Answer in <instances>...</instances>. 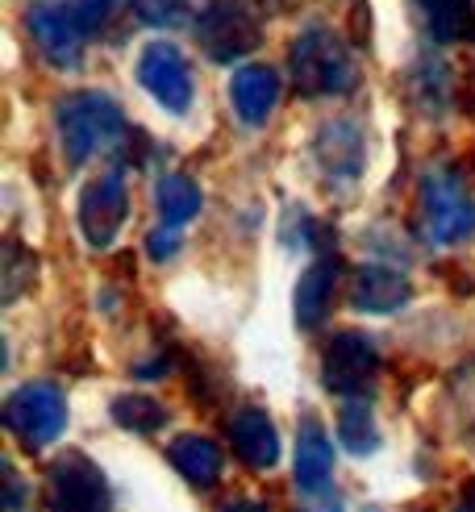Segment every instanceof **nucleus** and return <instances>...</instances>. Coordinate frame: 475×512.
<instances>
[{
	"mask_svg": "<svg viewBox=\"0 0 475 512\" xmlns=\"http://www.w3.org/2000/svg\"><path fill=\"white\" fill-rule=\"evenodd\" d=\"M121 0H38L30 9V34L55 67H80L84 46L105 30Z\"/></svg>",
	"mask_w": 475,
	"mask_h": 512,
	"instance_id": "1",
	"label": "nucleus"
},
{
	"mask_svg": "<svg viewBox=\"0 0 475 512\" xmlns=\"http://www.w3.org/2000/svg\"><path fill=\"white\" fill-rule=\"evenodd\" d=\"M288 67H292V84L305 96H346L359 84V67L330 25H309L288 46Z\"/></svg>",
	"mask_w": 475,
	"mask_h": 512,
	"instance_id": "2",
	"label": "nucleus"
},
{
	"mask_svg": "<svg viewBox=\"0 0 475 512\" xmlns=\"http://www.w3.org/2000/svg\"><path fill=\"white\" fill-rule=\"evenodd\" d=\"M59 125V142L67 163H88L96 150H109L125 138V117L117 109V100L105 92H71L59 100L55 109Z\"/></svg>",
	"mask_w": 475,
	"mask_h": 512,
	"instance_id": "3",
	"label": "nucleus"
},
{
	"mask_svg": "<svg viewBox=\"0 0 475 512\" xmlns=\"http://www.w3.org/2000/svg\"><path fill=\"white\" fill-rule=\"evenodd\" d=\"M417 229L430 246H455L475 229V200L459 175L425 171L417 188Z\"/></svg>",
	"mask_w": 475,
	"mask_h": 512,
	"instance_id": "4",
	"label": "nucleus"
},
{
	"mask_svg": "<svg viewBox=\"0 0 475 512\" xmlns=\"http://www.w3.org/2000/svg\"><path fill=\"white\" fill-rule=\"evenodd\" d=\"M5 429L25 450H46L67 429V400L55 383H21L5 400Z\"/></svg>",
	"mask_w": 475,
	"mask_h": 512,
	"instance_id": "5",
	"label": "nucleus"
},
{
	"mask_svg": "<svg viewBox=\"0 0 475 512\" xmlns=\"http://www.w3.org/2000/svg\"><path fill=\"white\" fill-rule=\"evenodd\" d=\"M196 42L213 63H234L259 46V21L242 0H209L196 13Z\"/></svg>",
	"mask_w": 475,
	"mask_h": 512,
	"instance_id": "6",
	"label": "nucleus"
},
{
	"mask_svg": "<svg viewBox=\"0 0 475 512\" xmlns=\"http://www.w3.org/2000/svg\"><path fill=\"white\" fill-rule=\"evenodd\" d=\"M138 80L142 88L159 100L167 113H188L192 96H196V84H192V67L184 59V50L167 42V38H155L142 46L138 55Z\"/></svg>",
	"mask_w": 475,
	"mask_h": 512,
	"instance_id": "7",
	"label": "nucleus"
},
{
	"mask_svg": "<svg viewBox=\"0 0 475 512\" xmlns=\"http://www.w3.org/2000/svg\"><path fill=\"white\" fill-rule=\"evenodd\" d=\"M321 375H325V388L338 392L342 400L350 396H363L367 383L380 371V346H375L367 334L359 329H342L325 342V354H321Z\"/></svg>",
	"mask_w": 475,
	"mask_h": 512,
	"instance_id": "8",
	"label": "nucleus"
},
{
	"mask_svg": "<svg viewBox=\"0 0 475 512\" xmlns=\"http://www.w3.org/2000/svg\"><path fill=\"white\" fill-rule=\"evenodd\" d=\"M50 508L55 512H113L109 483L100 475V467L84 454H63L46 479Z\"/></svg>",
	"mask_w": 475,
	"mask_h": 512,
	"instance_id": "9",
	"label": "nucleus"
},
{
	"mask_svg": "<svg viewBox=\"0 0 475 512\" xmlns=\"http://www.w3.org/2000/svg\"><path fill=\"white\" fill-rule=\"evenodd\" d=\"M125 217H130V192H125V179L117 171L92 179L80 196V229H84V242L92 250H105L113 246V238L121 234Z\"/></svg>",
	"mask_w": 475,
	"mask_h": 512,
	"instance_id": "10",
	"label": "nucleus"
},
{
	"mask_svg": "<svg viewBox=\"0 0 475 512\" xmlns=\"http://www.w3.org/2000/svg\"><path fill=\"white\" fill-rule=\"evenodd\" d=\"M313 155L334 179H355L367 163V138L359 130V121L338 117L330 125H321V134L313 142Z\"/></svg>",
	"mask_w": 475,
	"mask_h": 512,
	"instance_id": "11",
	"label": "nucleus"
},
{
	"mask_svg": "<svg viewBox=\"0 0 475 512\" xmlns=\"http://www.w3.org/2000/svg\"><path fill=\"white\" fill-rule=\"evenodd\" d=\"M230 105L246 125H263L280 105V71L267 63H246L230 80Z\"/></svg>",
	"mask_w": 475,
	"mask_h": 512,
	"instance_id": "12",
	"label": "nucleus"
},
{
	"mask_svg": "<svg viewBox=\"0 0 475 512\" xmlns=\"http://www.w3.org/2000/svg\"><path fill=\"white\" fill-rule=\"evenodd\" d=\"M413 300V284L396 267H380V263H367L355 271L350 279V304L359 313H396Z\"/></svg>",
	"mask_w": 475,
	"mask_h": 512,
	"instance_id": "13",
	"label": "nucleus"
},
{
	"mask_svg": "<svg viewBox=\"0 0 475 512\" xmlns=\"http://www.w3.org/2000/svg\"><path fill=\"white\" fill-rule=\"evenodd\" d=\"M230 442L250 471H271L280 463V433H275V421L263 408H242L230 421Z\"/></svg>",
	"mask_w": 475,
	"mask_h": 512,
	"instance_id": "14",
	"label": "nucleus"
},
{
	"mask_svg": "<svg viewBox=\"0 0 475 512\" xmlns=\"http://www.w3.org/2000/svg\"><path fill=\"white\" fill-rule=\"evenodd\" d=\"M334 479V446L325 438V429L309 417L296 433V488L305 492H325V483Z\"/></svg>",
	"mask_w": 475,
	"mask_h": 512,
	"instance_id": "15",
	"label": "nucleus"
},
{
	"mask_svg": "<svg viewBox=\"0 0 475 512\" xmlns=\"http://www.w3.org/2000/svg\"><path fill=\"white\" fill-rule=\"evenodd\" d=\"M167 458L192 488H217V479L225 471V458H221L217 442L200 438V433H180V438L167 446Z\"/></svg>",
	"mask_w": 475,
	"mask_h": 512,
	"instance_id": "16",
	"label": "nucleus"
},
{
	"mask_svg": "<svg viewBox=\"0 0 475 512\" xmlns=\"http://www.w3.org/2000/svg\"><path fill=\"white\" fill-rule=\"evenodd\" d=\"M421 30L434 42H463L475 34V0H413Z\"/></svg>",
	"mask_w": 475,
	"mask_h": 512,
	"instance_id": "17",
	"label": "nucleus"
},
{
	"mask_svg": "<svg viewBox=\"0 0 475 512\" xmlns=\"http://www.w3.org/2000/svg\"><path fill=\"white\" fill-rule=\"evenodd\" d=\"M334 284H338V267L330 259H317L296 284V325L300 329H317L330 313L334 300Z\"/></svg>",
	"mask_w": 475,
	"mask_h": 512,
	"instance_id": "18",
	"label": "nucleus"
},
{
	"mask_svg": "<svg viewBox=\"0 0 475 512\" xmlns=\"http://www.w3.org/2000/svg\"><path fill=\"white\" fill-rule=\"evenodd\" d=\"M155 209H159L163 225L180 229L200 213V188L188 175H163L159 188H155Z\"/></svg>",
	"mask_w": 475,
	"mask_h": 512,
	"instance_id": "19",
	"label": "nucleus"
},
{
	"mask_svg": "<svg viewBox=\"0 0 475 512\" xmlns=\"http://www.w3.org/2000/svg\"><path fill=\"white\" fill-rule=\"evenodd\" d=\"M338 438L350 454H371L380 446V433H375V417H371V404L363 396H350L338 413Z\"/></svg>",
	"mask_w": 475,
	"mask_h": 512,
	"instance_id": "20",
	"label": "nucleus"
},
{
	"mask_svg": "<svg viewBox=\"0 0 475 512\" xmlns=\"http://www.w3.org/2000/svg\"><path fill=\"white\" fill-rule=\"evenodd\" d=\"M113 421L130 433H155L167 425V408L155 396H117L113 400Z\"/></svg>",
	"mask_w": 475,
	"mask_h": 512,
	"instance_id": "21",
	"label": "nucleus"
},
{
	"mask_svg": "<svg viewBox=\"0 0 475 512\" xmlns=\"http://www.w3.org/2000/svg\"><path fill=\"white\" fill-rule=\"evenodd\" d=\"M130 5L146 25H155V30H175V25H184L192 13V0H130Z\"/></svg>",
	"mask_w": 475,
	"mask_h": 512,
	"instance_id": "22",
	"label": "nucleus"
},
{
	"mask_svg": "<svg viewBox=\"0 0 475 512\" xmlns=\"http://www.w3.org/2000/svg\"><path fill=\"white\" fill-rule=\"evenodd\" d=\"M38 275V259L25 254L21 246H9V267H5V300H17V292Z\"/></svg>",
	"mask_w": 475,
	"mask_h": 512,
	"instance_id": "23",
	"label": "nucleus"
},
{
	"mask_svg": "<svg viewBox=\"0 0 475 512\" xmlns=\"http://www.w3.org/2000/svg\"><path fill=\"white\" fill-rule=\"evenodd\" d=\"M146 250H150V259H171L175 250H180V234H175L171 225H163V229H155V234H150V242H146Z\"/></svg>",
	"mask_w": 475,
	"mask_h": 512,
	"instance_id": "24",
	"label": "nucleus"
},
{
	"mask_svg": "<svg viewBox=\"0 0 475 512\" xmlns=\"http://www.w3.org/2000/svg\"><path fill=\"white\" fill-rule=\"evenodd\" d=\"M225 512H267L263 504H255V500H242V504H234V508H225Z\"/></svg>",
	"mask_w": 475,
	"mask_h": 512,
	"instance_id": "25",
	"label": "nucleus"
},
{
	"mask_svg": "<svg viewBox=\"0 0 475 512\" xmlns=\"http://www.w3.org/2000/svg\"><path fill=\"white\" fill-rule=\"evenodd\" d=\"M455 512H475V500H463V504H459Z\"/></svg>",
	"mask_w": 475,
	"mask_h": 512,
	"instance_id": "26",
	"label": "nucleus"
}]
</instances>
